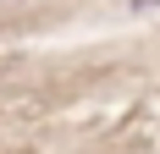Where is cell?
<instances>
[{"instance_id":"cell-1","label":"cell","mask_w":160,"mask_h":154,"mask_svg":"<svg viewBox=\"0 0 160 154\" xmlns=\"http://www.w3.org/2000/svg\"><path fill=\"white\" fill-rule=\"evenodd\" d=\"M132 6H138V11H149V6H160V0H132Z\"/></svg>"}]
</instances>
